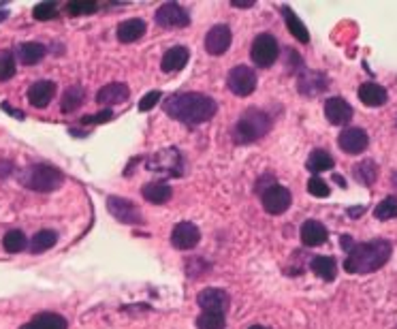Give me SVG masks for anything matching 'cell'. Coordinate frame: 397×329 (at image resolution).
I'll return each instance as SVG.
<instances>
[{
    "instance_id": "d4e9b609",
    "label": "cell",
    "mask_w": 397,
    "mask_h": 329,
    "mask_svg": "<svg viewBox=\"0 0 397 329\" xmlns=\"http://www.w3.org/2000/svg\"><path fill=\"white\" fill-rule=\"evenodd\" d=\"M282 15L288 26V32L299 41V43H310V32H307L305 24L295 15V11L291 7H282Z\"/></svg>"
},
{
    "instance_id": "7402d4cb",
    "label": "cell",
    "mask_w": 397,
    "mask_h": 329,
    "mask_svg": "<svg viewBox=\"0 0 397 329\" xmlns=\"http://www.w3.org/2000/svg\"><path fill=\"white\" fill-rule=\"evenodd\" d=\"M359 99L368 107H380V105L386 103L389 94H386V90L382 86L374 84V81H365V84L359 88Z\"/></svg>"
},
{
    "instance_id": "8fae6325",
    "label": "cell",
    "mask_w": 397,
    "mask_h": 329,
    "mask_svg": "<svg viewBox=\"0 0 397 329\" xmlns=\"http://www.w3.org/2000/svg\"><path fill=\"white\" fill-rule=\"evenodd\" d=\"M231 28L227 24H216L205 34V50L211 56H223L231 48Z\"/></svg>"
},
{
    "instance_id": "484cf974",
    "label": "cell",
    "mask_w": 397,
    "mask_h": 329,
    "mask_svg": "<svg viewBox=\"0 0 397 329\" xmlns=\"http://www.w3.org/2000/svg\"><path fill=\"white\" fill-rule=\"evenodd\" d=\"M333 156L325 150H314L310 156H307V162H305V167L310 169L312 174H323V172H329L333 169Z\"/></svg>"
},
{
    "instance_id": "ffe728a7",
    "label": "cell",
    "mask_w": 397,
    "mask_h": 329,
    "mask_svg": "<svg viewBox=\"0 0 397 329\" xmlns=\"http://www.w3.org/2000/svg\"><path fill=\"white\" fill-rule=\"evenodd\" d=\"M146 34V22L144 20H126L118 26V41L120 43H135L137 38Z\"/></svg>"
},
{
    "instance_id": "ba28073f",
    "label": "cell",
    "mask_w": 397,
    "mask_h": 329,
    "mask_svg": "<svg viewBox=\"0 0 397 329\" xmlns=\"http://www.w3.org/2000/svg\"><path fill=\"white\" fill-rule=\"evenodd\" d=\"M260 201H263L265 212H270V214H284L291 208L293 195H291L288 188H284L280 184H274L267 190L260 192Z\"/></svg>"
},
{
    "instance_id": "ac0fdd59",
    "label": "cell",
    "mask_w": 397,
    "mask_h": 329,
    "mask_svg": "<svg viewBox=\"0 0 397 329\" xmlns=\"http://www.w3.org/2000/svg\"><path fill=\"white\" fill-rule=\"evenodd\" d=\"M128 97H130V92H128V86L126 84H107V86H103L99 92H97V101L101 103V105H107V107H111V105H120V103H126L128 101Z\"/></svg>"
},
{
    "instance_id": "f546056e",
    "label": "cell",
    "mask_w": 397,
    "mask_h": 329,
    "mask_svg": "<svg viewBox=\"0 0 397 329\" xmlns=\"http://www.w3.org/2000/svg\"><path fill=\"white\" fill-rule=\"evenodd\" d=\"M355 178L363 184V186H372L378 178V164L374 160H363L355 167Z\"/></svg>"
},
{
    "instance_id": "b9f144b4",
    "label": "cell",
    "mask_w": 397,
    "mask_h": 329,
    "mask_svg": "<svg viewBox=\"0 0 397 329\" xmlns=\"http://www.w3.org/2000/svg\"><path fill=\"white\" fill-rule=\"evenodd\" d=\"M3 109H5V111H9L11 115H15V118H20V120L24 118V113H22L20 109H13V107H9V103H3Z\"/></svg>"
},
{
    "instance_id": "ee69618b",
    "label": "cell",
    "mask_w": 397,
    "mask_h": 329,
    "mask_svg": "<svg viewBox=\"0 0 397 329\" xmlns=\"http://www.w3.org/2000/svg\"><path fill=\"white\" fill-rule=\"evenodd\" d=\"M363 212V208H352V210H348V214H352V218H357V214H361Z\"/></svg>"
},
{
    "instance_id": "30bf717a",
    "label": "cell",
    "mask_w": 397,
    "mask_h": 329,
    "mask_svg": "<svg viewBox=\"0 0 397 329\" xmlns=\"http://www.w3.org/2000/svg\"><path fill=\"white\" fill-rule=\"evenodd\" d=\"M156 24L162 28H186L190 24V15L178 3H165L156 11Z\"/></svg>"
},
{
    "instance_id": "7dc6e473",
    "label": "cell",
    "mask_w": 397,
    "mask_h": 329,
    "mask_svg": "<svg viewBox=\"0 0 397 329\" xmlns=\"http://www.w3.org/2000/svg\"><path fill=\"white\" fill-rule=\"evenodd\" d=\"M5 18H7V11H3V13H0V22H3Z\"/></svg>"
},
{
    "instance_id": "603a6c76",
    "label": "cell",
    "mask_w": 397,
    "mask_h": 329,
    "mask_svg": "<svg viewBox=\"0 0 397 329\" xmlns=\"http://www.w3.org/2000/svg\"><path fill=\"white\" fill-rule=\"evenodd\" d=\"M46 54H48L46 46L36 43V41H28V43H22V46L18 48V58H20V62L26 64V66L39 64L43 58H46Z\"/></svg>"
},
{
    "instance_id": "74e56055",
    "label": "cell",
    "mask_w": 397,
    "mask_h": 329,
    "mask_svg": "<svg viewBox=\"0 0 397 329\" xmlns=\"http://www.w3.org/2000/svg\"><path fill=\"white\" fill-rule=\"evenodd\" d=\"M111 118H113V111L103 109V111H99L97 115H85V118H81V122H83V125H101V122H107V120H111Z\"/></svg>"
},
{
    "instance_id": "83f0119b",
    "label": "cell",
    "mask_w": 397,
    "mask_h": 329,
    "mask_svg": "<svg viewBox=\"0 0 397 329\" xmlns=\"http://www.w3.org/2000/svg\"><path fill=\"white\" fill-rule=\"evenodd\" d=\"M56 241H58V233L54 229H41L39 233H34V237L30 241V251L36 255L46 253L52 248V246H56Z\"/></svg>"
},
{
    "instance_id": "e575fe53",
    "label": "cell",
    "mask_w": 397,
    "mask_h": 329,
    "mask_svg": "<svg viewBox=\"0 0 397 329\" xmlns=\"http://www.w3.org/2000/svg\"><path fill=\"white\" fill-rule=\"evenodd\" d=\"M32 15H34V20H39V22L56 20V18H58V7H56L54 3H39V5L32 9Z\"/></svg>"
},
{
    "instance_id": "9a60e30c",
    "label": "cell",
    "mask_w": 397,
    "mask_h": 329,
    "mask_svg": "<svg viewBox=\"0 0 397 329\" xmlns=\"http://www.w3.org/2000/svg\"><path fill=\"white\" fill-rule=\"evenodd\" d=\"M325 115H327V120L331 122V125L344 127V125H348V122L352 120L355 111H352V107H350L344 99L331 97V99H327V103H325Z\"/></svg>"
},
{
    "instance_id": "52a82bcc",
    "label": "cell",
    "mask_w": 397,
    "mask_h": 329,
    "mask_svg": "<svg viewBox=\"0 0 397 329\" xmlns=\"http://www.w3.org/2000/svg\"><path fill=\"white\" fill-rule=\"evenodd\" d=\"M227 86L237 97H250L256 90V73L246 64H237L227 75Z\"/></svg>"
},
{
    "instance_id": "277c9868",
    "label": "cell",
    "mask_w": 397,
    "mask_h": 329,
    "mask_svg": "<svg viewBox=\"0 0 397 329\" xmlns=\"http://www.w3.org/2000/svg\"><path fill=\"white\" fill-rule=\"evenodd\" d=\"M20 182L34 192H52L64 184V174L58 167H52V164L36 162V164H28L22 172Z\"/></svg>"
},
{
    "instance_id": "3957f363",
    "label": "cell",
    "mask_w": 397,
    "mask_h": 329,
    "mask_svg": "<svg viewBox=\"0 0 397 329\" xmlns=\"http://www.w3.org/2000/svg\"><path fill=\"white\" fill-rule=\"evenodd\" d=\"M270 129H272V118L265 111L256 109V107H250L235 122L233 141L239 144V146H250V144L263 139L265 135L270 133Z\"/></svg>"
},
{
    "instance_id": "4316f807",
    "label": "cell",
    "mask_w": 397,
    "mask_h": 329,
    "mask_svg": "<svg viewBox=\"0 0 397 329\" xmlns=\"http://www.w3.org/2000/svg\"><path fill=\"white\" fill-rule=\"evenodd\" d=\"M310 267L319 278H323L327 282L335 280V276H337V263H335L333 257H314Z\"/></svg>"
},
{
    "instance_id": "ab89813d",
    "label": "cell",
    "mask_w": 397,
    "mask_h": 329,
    "mask_svg": "<svg viewBox=\"0 0 397 329\" xmlns=\"http://www.w3.org/2000/svg\"><path fill=\"white\" fill-rule=\"evenodd\" d=\"M13 174V162L9 160H0V180H5Z\"/></svg>"
},
{
    "instance_id": "d590c367",
    "label": "cell",
    "mask_w": 397,
    "mask_h": 329,
    "mask_svg": "<svg viewBox=\"0 0 397 329\" xmlns=\"http://www.w3.org/2000/svg\"><path fill=\"white\" fill-rule=\"evenodd\" d=\"M307 192L314 195V197H329L331 190H329V184L325 180H321L319 176H314V178L307 180Z\"/></svg>"
},
{
    "instance_id": "f35d334b",
    "label": "cell",
    "mask_w": 397,
    "mask_h": 329,
    "mask_svg": "<svg viewBox=\"0 0 397 329\" xmlns=\"http://www.w3.org/2000/svg\"><path fill=\"white\" fill-rule=\"evenodd\" d=\"M160 97H162V94H160L158 90H154V92H148V94H146V97H144V99L139 101V109H141V111H150V109H152V107H154V105H156V103L160 101Z\"/></svg>"
},
{
    "instance_id": "cb8c5ba5",
    "label": "cell",
    "mask_w": 397,
    "mask_h": 329,
    "mask_svg": "<svg viewBox=\"0 0 397 329\" xmlns=\"http://www.w3.org/2000/svg\"><path fill=\"white\" fill-rule=\"evenodd\" d=\"M141 195L146 201L154 203V205H162L167 203L171 197H173V190L169 184H162V182H150L141 188Z\"/></svg>"
},
{
    "instance_id": "d6986e66",
    "label": "cell",
    "mask_w": 397,
    "mask_h": 329,
    "mask_svg": "<svg viewBox=\"0 0 397 329\" xmlns=\"http://www.w3.org/2000/svg\"><path fill=\"white\" fill-rule=\"evenodd\" d=\"M67 318L56 312H41L20 329H67Z\"/></svg>"
},
{
    "instance_id": "836d02e7",
    "label": "cell",
    "mask_w": 397,
    "mask_h": 329,
    "mask_svg": "<svg viewBox=\"0 0 397 329\" xmlns=\"http://www.w3.org/2000/svg\"><path fill=\"white\" fill-rule=\"evenodd\" d=\"M15 75V58L11 52H0V81H7Z\"/></svg>"
},
{
    "instance_id": "e0dca14e",
    "label": "cell",
    "mask_w": 397,
    "mask_h": 329,
    "mask_svg": "<svg viewBox=\"0 0 397 329\" xmlns=\"http://www.w3.org/2000/svg\"><path fill=\"white\" fill-rule=\"evenodd\" d=\"M327 237H329V233H327L325 225L319 223V220H305L301 225V241H303V246H310V248H314V246L325 244Z\"/></svg>"
},
{
    "instance_id": "44dd1931",
    "label": "cell",
    "mask_w": 397,
    "mask_h": 329,
    "mask_svg": "<svg viewBox=\"0 0 397 329\" xmlns=\"http://www.w3.org/2000/svg\"><path fill=\"white\" fill-rule=\"evenodd\" d=\"M299 92L305 94V97H314L319 92H323L327 88V77L321 75V73H310L307 71L305 75L299 77Z\"/></svg>"
},
{
    "instance_id": "60d3db41",
    "label": "cell",
    "mask_w": 397,
    "mask_h": 329,
    "mask_svg": "<svg viewBox=\"0 0 397 329\" xmlns=\"http://www.w3.org/2000/svg\"><path fill=\"white\" fill-rule=\"evenodd\" d=\"M231 5H233V7H239V9H252V7H254L252 0H233Z\"/></svg>"
},
{
    "instance_id": "9c48e42d",
    "label": "cell",
    "mask_w": 397,
    "mask_h": 329,
    "mask_svg": "<svg viewBox=\"0 0 397 329\" xmlns=\"http://www.w3.org/2000/svg\"><path fill=\"white\" fill-rule=\"evenodd\" d=\"M197 304L203 308V312H216V314H225L231 306L229 293L223 289H214V286H207L197 295Z\"/></svg>"
},
{
    "instance_id": "5bb4252c",
    "label": "cell",
    "mask_w": 397,
    "mask_h": 329,
    "mask_svg": "<svg viewBox=\"0 0 397 329\" xmlns=\"http://www.w3.org/2000/svg\"><path fill=\"white\" fill-rule=\"evenodd\" d=\"M54 97H56V84L50 79H39L28 88V103L36 109L48 107Z\"/></svg>"
},
{
    "instance_id": "f6af8a7d",
    "label": "cell",
    "mask_w": 397,
    "mask_h": 329,
    "mask_svg": "<svg viewBox=\"0 0 397 329\" xmlns=\"http://www.w3.org/2000/svg\"><path fill=\"white\" fill-rule=\"evenodd\" d=\"M335 182L342 186V188H346V182H344V178H340V176H335Z\"/></svg>"
},
{
    "instance_id": "1f68e13d",
    "label": "cell",
    "mask_w": 397,
    "mask_h": 329,
    "mask_svg": "<svg viewBox=\"0 0 397 329\" xmlns=\"http://www.w3.org/2000/svg\"><path fill=\"white\" fill-rule=\"evenodd\" d=\"M227 318L225 314H216V312H201L197 318V329H225Z\"/></svg>"
},
{
    "instance_id": "4dcf8cb0",
    "label": "cell",
    "mask_w": 397,
    "mask_h": 329,
    "mask_svg": "<svg viewBox=\"0 0 397 329\" xmlns=\"http://www.w3.org/2000/svg\"><path fill=\"white\" fill-rule=\"evenodd\" d=\"M26 244H28V239H26L24 231H20V229H13V231L5 233V237H3V246H5V251H7V253H11V255L22 253V251L26 248Z\"/></svg>"
},
{
    "instance_id": "8992f818",
    "label": "cell",
    "mask_w": 397,
    "mask_h": 329,
    "mask_svg": "<svg viewBox=\"0 0 397 329\" xmlns=\"http://www.w3.org/2000/svg\"><path fill=\"white\" fill-rule=\"evenodd\" d=\"M107 210L109 214L118 220V223H124V225H144V216H141V210L137 208L135 203L126 197H116L111 195L107 199Z\"/></svg>"
},
{
    "instance_id": "7a4b0ae2",
    "label": "cell",
    "mask_w": 397,
    "mask_h": 329,
    "mask_svg": "<svg viewBox=\"0 0 397 329\" xmlns=\"http://www.w3.org/2000/svg\"><path fill=\"white\" fill-rule=\"evenodd\" d=\"M391 244L386 239H372L363 244H355L348 253L344 270L348 274H372L378 272L391 259Z\"/></svg>"
},
{
    "instance_id": "6da1fadb",
    "label": "cell",
    "mask_w": 397,
    "mask_h": 329,
    "mask_svg": "<svg viewBox=\"0 0 397 329\" xmlns=\"http://www.w3.org/2000/svg\"><path fill=\"white\" fill-rule=\"evenodd\" d=\"M162 109L173 120H180L184 125H203L211 120L218 111V105L211 97L201 92H182L173 94L162 103Z\"/></svg>"
},
{
    "instance_id": "7c38bea8",
    "label": "cell",
    "mask_w": 397,
    "mask_h": 329,
    "mask_svg": "<svg viewBox=\"0 0 397 329\" xmlns=\"http://www.w3.org/2000/svg\"><path fill=\"white\" fill-rule=\"evenodd\" d=\"M368 144H370V137L359 127H350V129L342 131L340 137H337V146L342 148V152H346L350 156H357L361 152H365Z\"/></svg>"
},
{
    "instance_id": "d6a6232c",
    "label": "cell",
    "mask_w": 397,
    "mask_h": 329,
    "mask_svg": "<svg viewBox=\"0 0 397 329\" xmlns=\"http://www.w3.org/2000/svg\"><path fill=\"white\" fill-rule=\"evenodd\" d=\"M374 216H376L378 220L397 218V197H386V199H382V201L376 205Z\"/></svg>"
},
{
    "instance_id": "7bdbcfd3",
    "label": "cell",
    "mask_w": 397,
    "mask_h": 329,
    "mask_svg": "<svg viewBox=\"0 0 397 329\" xmlns=\"http://www.w3.org/2000/svg\"><path fill=\"white\" fill-rule=\"evenodd\" d=\"M342 246H344V248L350 253V251H352V246H355V244H352V239H350L348 235H344V237H342Z\"/></svg>"
},
{
    "instance_id": "c3c4849f",
    "label": "cell",
    "mask_w": 397,
    "mask_h": 329,
    "mask_svg": "<svg viewBox=\"0 0 397 329\" xmlns=\"http://www.w3.org/2000/svg\"><path fill=\"white\" fill-rule=\"evenodd\" d=\"M393 180H395V186H397V174H395V176H393Z\"/></svg>"
},
{
    "instance_id": "5b68a950",
    "label": "cell",
    "mask_w": 397,
    "mask_h": 329,
    "mask_svg": "<svg viewBox=\"0 0 397 329\" xmlns=\"http://www.w3.org/2000/svg\"><path fill=\"white\" fill-rule=\"evenodd\" d=\"M280 54V43L278 38L270 32H263L252 41V48H250V58L256 66L260 69H267L278 60Z\"/></svg>"
},
{
    "instance_id": "8d00e7d4",
    "label": "cell",
    "mask_w": 397,
    "mask_h": 329,
    "mask_svg": "<svg viewBox=\"0 0 397 329\" xmlns=\"http://www.w3.org/2000/svg\"><path fill=\"white\" fill-rule=\"evenodd\" d=\"M67 11L73 15H83V13H95L97 11V3H69Z\"/></svg>"
},
{
    "instance_id": "bcb514c9",
    "label": "cell",
    "mask_w": 397,
    "mask_h": 329,
    "mask_svg": "<svg viewBox=\"0 0 397 329\" xmlns=\"http://www.w3.org/2000/svg\"><path fill=\"white\" fill-rule=\"evenodd\" d=\"M250 329H267V327H263V325H252Z\"/></svg>"
},
{
    "instance_id": "4fadbf2b",
    "label": "cell",
    "mask_w": 397,
    "mask_h": 329,
    "mask_svg": "<svg viewBox=\"0 0 397 329\" xmlns=\"http://www.w3.org/2000/svg\"><path fill=\"white\" fill-rule=\"evenodd\" d=\"M201 239V231L197 225L193 223H178L171 231V244L175 246L178 251H190L199 244Z\"/></svg>"
},
{
    "instance_id": "2e32d148",
    "label": "cell",
    "mask_w": 397,
    "mask_h": 329,
    "mask_svg": "<svg viewBox=\"0 0 397 329\" xmlns=\"http://www.w3.org/2000/svg\"><path fill=\"white\" fill-rule=\"evenodd\" d=\"M188 58H190L188 48H184V46H175V48H171V50H167V52H165L162 62H160V69H162L165 73L182 71V69L186 66Z\"/></svg>"
},
{
    "instance_id": "f1b7e54d",
    "label": "cell",
    "mask_w": 397,
    "mask_h": 329,
    "mask_svg": "<svg viewBox=\"0 0 397 329\" xmlns=\"http://www.w3.org/2000/svg\"><path fill=\"white\" fill-rule=\"evenodd\" d=\"M83 97H85L83 88H79V86L67 88V90H64V97H62V103H60L62 111H64V113L77 111V109L81 107V103H83Z\"/></svg>"
}]
</instances>
